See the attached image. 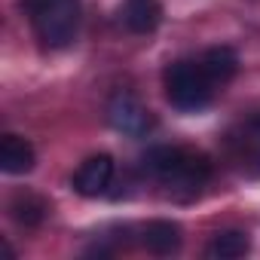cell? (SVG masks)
Here are the masks:
<instances>
[{"instance_id":"obj_4","label":"cell","mask_w":260,"mask_h":260,"mask_svg":"<svg viewBox=\"0 0 260 260\" xmlns=\"http://www.w3.org/2000/svg\"><path fill=\"white\" fill-rule=\"evenodd\" d=\"M226 153L242 175L260 178V110L239 119L226 132Z\"/></svg>"},{"instance_id":"obj_3","label":"cell","mask_w":260,"mask_h":260,"mask_svg":"<svg viewBox=\"0 0 260 260\" xmlns=\"http://www.w3.org/2000/svg\"><path fill=\"white\" fill-rule=\"evenodd\" d=\"M162 86H166L169 104L175 110H181V113H196V110L208 107L214 92H217L214 83L208 80V74L202 71L199 58L196 61L181 58V61L169 64L166 74H162Z\"/></svg>"},{"instance_id":"obj_5","label":"cell","mask_w":260,"mask_h":260,"mask_svg":"<svg viewBox=\"0 0 260 260\" xmlns=\"http://www.w3.org/2000/svg\"><path fill=\"white\" fill-rule=\"evenodd\" d=\"M107 119L116 132L128 135V138H144L147 132H153V113L132 95V92H116L110 98V107H107Z\"/></svg>"},{"instance_id":"obj_11","label":"cell","mask_w":260,"mask_h":260,"mask_svg":"<svg viewBox=\"0 0 260 260\" xmlns=\"http://www.w3.org/2000/svg\"><path fill=\"white\" fill-rule=\"evenodd\" d=\"M248 248H251L248 233H242V230H223V233H217V236L208 242L205 254H208L211 260H236V257H245Z\"/></svg>"},{"instance_id":"obj_8","label":"cell","mask_w":260,"mask_h":260,"mask_svg":"<svg viewBox=\"0 0 260 260\" xmlns=\"http://www.w3.org/2000/svg\"><path fill=\"white\" fill-rule=\"evenodd\" d=\"M162 22L159 0H125L122 4V25L132 34H153Z\"/></svg>"},{"instance_id":"obj_7","label":"cell","mask_w":260,"mask_h":260,"mask_svg":"<svg viewBox=\"0 0 260 260\" xmlns=\"http://www.w3.org/2000/svg\"><path fill=\"white\" fill-rule=\"evenodd\" d=\"M37 162V153L31 147V141H25L22 135H4L0 141V172L7 175H28Z\"/></svg>"},{"instance_id":"obj_10","label":"cell","mask_w":260,"mask_h":260,"mask_svg":"<svg viewBox=\"0 0 260 260\" xmlns=\"http://www.w3.org/2000/svg\"><path fill=\"white\" fill-rule=\"evenodd\" d=\"M141 242L150 254L156 257H166V254H175L181 248V226L175 220H150L141 233Z\"/></svg>"},{"instance_id":"obj_9","label":"cell","mask_w":260,"mask_h":260,"mask_svg":"<svg viewBox=\"0 0 260 260\" xmlns=\"http://www.w3.org/2000/svg\"><path fill=\"white\" fill-rule=\"evenodd\" d=\"M199 64L208 74V80L214 83V89H223L239 74V55L230 46H211V49H205L202 58H199Z\"/></svg>"},{"instance_id":"obj_6","label":"cell","mask_w":260,"mask_h":260,"mask_svg":"<svg viewBox=\"0 0 260 260\" xmlns=\"http://www.w3.org/2000/svg\"><path fill=\"white\" fill-rule=\"evenodd\" d=\"M113 172H116L113 156H107V153L89 156V159H86V162H80V169L74 172L71 187H74V193H80L83 199L104 196V193H107V187H110V181H113Z\"/></svg>"},{"instance_id":"obj_2","label":"cell","mask_w":260,"mask_h":260,"mask_svg":"<svg viewBox=\"0 0 260 260\" xmlns=\"http://www.w3.org/2000/svg\"><path fill=\"white\" fill-rule=\"evenodd\" d=\"M22 10L43 46L64 49L77 40L80 22H83L80 0H22Z\"/></svg>"},{"instance_id":"obj_12","label":"cell","mask_w":260,"mask_h":260,"mask_svg":"<svg viewBox=\"0 0 260 260\" xmlns=\"http://www.w3.org/2000/svg\"><path fill=\"white\" fill-rule=\"evenodd\" d=\"M10 211H13V217H16L19 223H25V226H37V223L49 214V205H46L40 196H34V193H19V196L13 199Z\"/></svg>"},{"instance_id":"obj_1","label":"cell","mask_w":260,"mask_h":260,"mask_svg":"<svg viewBox=\"0 0 260 260\" xmlns=\"http://www.w3.org/2000/svg\"><path fill=\"white\" fill-rule=\"evenodd\" d=\"M141 169L147 178L159 181L178 199H193L211 181V172H214L205 153L190 150V147H166V144L147 150Z\"/></svg>"}]
</instances>
